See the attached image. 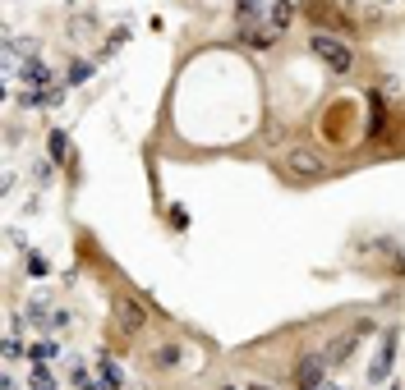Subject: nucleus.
I'll list each match as a JSON object with an SVG mask.
<instances>
[{
    "mask_svg": "<svg viewBox=\"0 0 405 390\" xmlns=\"http://www.w3.org/2000/svg\"><path fill=\"white\" fill-rule=\"evenodd\" d=\"M309 51L327 64L332 74H350V64H355V51H350L341 37H332V32H313V37H309Z\"/></svg>",
    "mask_w": 405,
    "mask_h": 390,
    "instance_id": "nucleus-1",
    "label": "nucleus"
},
{
    "mask_svg": "<svg viewBox=\"0 0 405 390\" xmlns=\"http://www.w3.org/2000/svg\"><path fill=\"white\" fill-rule=\"evenodd\" d=\"M286 170H290L295 180H323V175H327V161L309 147H290L286 151Z\"/></svg>",
    "mask_w": 405,
    "mask_h": 390,
    "instance_id": "nucleus-2",
    "label": "nucleus"
},
{
    "mask_svg": "<svg viewBox=\"0 0 405 390\" xmlns=\"http://www.w3.org/2000/svg\"><path fill=\"white\" fill-rule=\"evenodd\" d=\"M304 14L318 23V32H345V28H350L345 10H341V5H327V0H309V5H304Z\"/></svg>",
    "mask_w": 405,
    "mask_h": 390,
    "instance_id": "nucleus-3",
    "label": "nucleus"
},
{
    "mask_svg": "<svg viewBox=\"0 0 405 390\" xmlns=\"http://www.w3.org/2000/svg\"><path fill=\"white\" fill-rule=\"evenodd\" d=\"M115 317H120V330L125 335H139L148 326V308H143L134 294H115Z\"/></svg>",
    "mask_w": 405,
    "mask_h": 390,
    "instance_id": "nucleus-4",
    "label": "nucleus"
},
{
    "mask_svg": "<svg viewBox=\"0 0 405 390\" xmlns=\"http://www.w3.org/2000/svg\"><path fill=\"white\" fill-rule=\"evenodd\" d=\"M327 381V358L323 354H304L295 367V390H323Z\"/></svg>",
    "mask_w": 405,
    "mask_h": 390,
    "instance_id": "nucleus-5",
    "label": "nucleus"
},
{
    "mask_svg": "<svg viewBox=\"0 0 405 390\" xmlns=\"http://www.w3.org/2000/svg\"><path fill=\"white\" fill-rule=\"evenodd\" d=\"M364 330H373V321H364V326H355V330H345L341 340H332V345H327V354H323V358H327V367H341V363L350 358V349L359 345V335H364Z\"/></svg>",
    "mask_w": 405,
    "mask_h": 390,
    "instance_id": "nucleus-6",
    "label": "nucleus"
},
{
    "mask_svg": "<svg viewBox=\"0 0 405 390\" xmlns=\"http://www.w3.org/2000/svg\"><path fill=\"white\" fill-rule=\"evenodd\" d=\"M391 358H396V330H387V335H382V354H378L373 367H369V381H373V386H382V381H387Z\"/></svg>",
    "mask_w": 405,
    "mask_h": 390,
    "instance_id": "nucleus-7",
    "label": "nucleus"
},
{
    "mask_svg": "<svg viewBox=\"0 0 405 390\" xmlns=\"http://www.w3.org/2000/svg\"><path fill=\"white\" fill-rule=\"evenodd\" d=\"M290 19H295V5H290V0H277V5H272V28H290Z\"/></svg>",
    "mask_w": 405,
    "mask_h": 390,
    "instance_id": "nucleus-8",
    "label": "nucleus"
},
{
    "mask_svg": "<svg viewBox=\"0 0 405 390\" xmlns=\"http://www.w3.org/2000/svg\"><path fill=\"white\" fill-rule=\"evenodd\" d=\"M180 358H185V349H180V345H161V349H157V367H175V363H180Z\"/></svg>",
    "mask_w": 405,
    "mask_h": 390,
    "instance_id": "nucleus-9",
    "label": "nucleus"
},
{
    "mask_svg": "<svg viewBox=\"0 0 405 390\" xmlns=\"http://www.w3.org/2000/svg\"><path fill=\"white\" fill-rule=\"evenodd\" d=\"M23 78H28V88H32V83H51V69H47V64H37V60H28V64H23Z\"/></svg>",
    "mask_w": 405,
    "mask_h": 390,
    "instance_id": "nucleus-10",
    "label": "nucleus"
},
{
    "mask_svg": "<svg viewBox=\"0 0 405 390\" xmlns=\"http://www.w3.org/2000/svg\"><path fill=\"white\" fill-rule=\"evenodd\" d=\"M102 386H106V390H120V367L106 363V358H102Z\"/></svg>",
    "mask_w": 405,
    "mask_h": 390,
    "instance_id": "nucleus-11",
    "label": "nucleus"
},
{
    "mask_svg": "<svg viewBox=\"0 0 405 390\" xmlns=\"http://www.w3.org/2000/svg\"><path fill=\"white\" fill-rule=\"evenodd\" d=\"M10 56H37V42H32V37H14V42H10Z\"/></svg>",
    "mask_w": 405,
    "mask_h": 390,
    "instance_id": "nucleus-12",
    "label": "nucleus"
},
{
    "mask_svg": "<svg viewBox=\"0 0 405 390\" xmlns=\"http://www.w3.org/2000/svg\"><path fill=\"white\" fill-rule=\"evenodd\" d=\"M65 151H69V143H65V134H51V156H56V161H65Z\"/></svg>",
    "mask_w": 405,
    "mask_h": 390,
    "instance_id": "nucleus-13",
    "label": "nucleus"
},
{
    "mask_svg": "<svg viewBox=\"0 0 405 390\" xmlns=\"http://www.w3.org/2000/svg\"><path fill=\"white\" fill-rule=\"evenodd\" d=\"M51 354H56V349H51V345H32V349H28V358H37V363H47Z\"/></svg>",
    "mask_w": 405,
    "mask_h": 390,
    "instance_id": "nucleus-14",
    "label": "nucleus"
},
{
    "mask_svg": "<svg viewBox=\"0 0 405 390\" xmlns=\"http://www.w3.org/2000/svg\"><path fill=\"white\" fill-rule=\"evenodd\" d=\"M240 19H244V23H249V19H258V5H253V0H244V5H240Z\"/></svg>",
    "mask_w": 405,
    "mask_h": 390,
    "instance_id": "nucleus-15",
    "label": "nucleus"
},
{
    "mask_svg": "<svg viewBox=\"0 0 405 390\" xmlns=\"http://www.w3.org/2000/svg\"><path fill=\"white\" fill-rule=\"evenodd\" d=\"M244 390H272V386H263V381H253V386H244Z\"/></svg>",
    "mask_w": 405,
    "mask_h": 390,
    "instance_id": "nucleus-16",
    "label": "nucleus"
},
{
    "mask_svg": "<svg viewBox=\"0 0 405 390\" xmlns=\"http://www.w3.org/2000/svg\"><path fill=\"white\" fill-rule=\"evenodd\" d=\"M221 390H235V386H221Z\"/></svg>",
    "mask_w": 405,
    "mask_h": 390,
    "instance_id": "nucleus-17",
    "label": "nucleus"
}]
</instances>
